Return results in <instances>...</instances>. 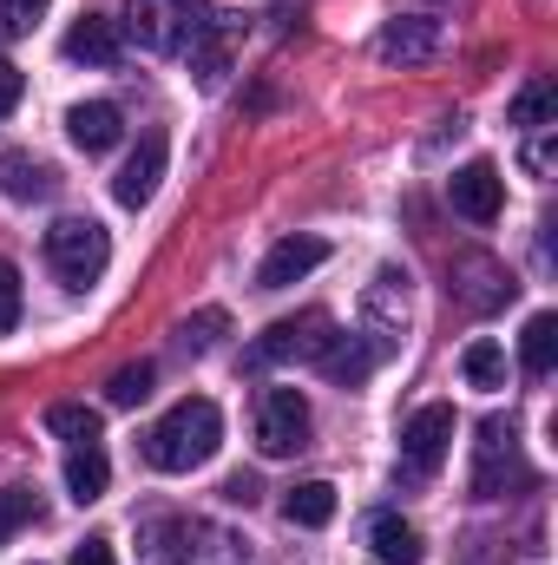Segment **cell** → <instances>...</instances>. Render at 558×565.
Returning <instances> with one entry per match:
<instances>
[{"mask_svg":"<svg viewBox=\"0 0 558 565\" xmlns=\"http://www.w3.org/2000/svg\"><path fill=\"white\" fill-rule=\"evenodd\" d=\"M46 427H53L66 447H93V440H99V408H86V402H53V408H46Z\"/></svg>","mask_w":558,"mask_h":565,"instance_id":"cell-25","label":"cell"},{"mask_svg":"<svg viewBox=\"0 0 558 565\" xmlns=\"http://www.w3.org/2000/svg\"><path fill=\"white\" fill-rule=\"evenodd\" d=\"M217 329H224V309H204V316H191V322L178 329V349H191V355H204V349L217 342Z\"/></svg>","mask_w":558,"mask_h":565,"instance_id":"cell-28","label":"cell"},{"mask_svg":"<svg viewBox=\"0 0 558 565\" xmlns=\"http://www.w3.org/2000/svg\"><path fill=\"white\" fill-rule=\"evenodd\" d=\"M20 93H26V79H20V66L13 60H0V119L20 106Z\"/></svg>","mask_w":558,"mask_h":565,"instance_id":"cell-31","label":"cell"},{"mask_svg":"<svg viewBox=\"0 0 558 565\" xmlns=\"http://www.w3.org/2000/svg\"><path fill=\"white\" fill-rule=\"evenodd\" d=\"M224 500H230V507H250V500H257V480H250V473H230V480H224Z\"/></svg>","mask_w":558,"mask_h":565,"instance_id":"cell-34","label":"cell"},{"mask_svg":"<svg viewBox=\"0 0 558 565\" xmlns=\"http://www.w3.org/2000/svg\"><path fill=\"white\" fill-rule=\"evenodd\" d=\"M447 198H453V211H460V217L493 224V217L506 211V178H500V164L473 158V164H460V171L447 178Z\"/></svg>","mask_w":558,"mask_h":565,"instance_id":"cell-10","label":"cell"},{"mask_svg":"<svg viewBox=\"0 0 558 565\" xmlns=\"http://www.w3.org/2000/svg\"><path fill=\"white\" fill-rule=\"evenodd\" d=\"M296 447H309V402H302V388H264V402H257V454L282 460Z\"/></svg>","mask_w":558,"mask_h":565,"instance_id":"cell-6","label":"cell"},{"mask_svg":"<svg viewBox=\"0 0 558 565\" xmlns=\"http://www.w3.org/2000/svg\"><path fill=\"white\" fill-rule=\"evenodd\" d=\"M26 520H40V500H33L26 487H0V546H7Z\"/></svg>","mask_w":558,"mask_h":565,"instance_id":"cell-27","label":"cell"},{"mask_svg":"<svg viewBox=\"0 0 558 565\" xmlns=\"http://www.w3.org/2000/svg\"><path fill=\"white\" fill-rule=\"evenodd\" d=\"M282 520H289V526H309V533L329 526V520H335V487H329V480L289 487V493H282Z\"/></svg>","mask_w":558,"mask_h":565,"instance_id":"cell-21","label":"cell"},{"mask_svg":"<svg viewBox=\"0 0 558 565\" xmlns=\"http://www.w3.org/2000/svg\"><path fill=\"white\" fill-rule=\"evenodd\" d=\"M164 158H171V139L164 132H144L132 145V158L119 164V178H112V198L126 204V211H144L151 204V191H158V178H164Z\"/></svg>","mask_w":558,"mask_h":565,"instance_id":"cell-11","label":"cell"},{"mask_svg":"<svg viewBox=\"0 0 558 565\" xmlns=\"http://www.w3.org/2000/svg\"><path fill=\"white\" fill-rule=\"evenodd\" d=\"M20 322V270L0 257V329H13Z\"/></svg>","mask_w":558,"mask_h":565,"instance_id":"cell-30","label":"cell"},{"mask_svg":"<svg viewBox=\"0 0 558 565\" xmlns=\"http://www.w3.org/2000/svg\"><path fill=\"white\" fill-rule=\"evenodd\" d=\"M106 487H112L106 447H99V440H93V447H73V454H66V493H73L79 507H93V500H106Z\"/></svg>","mask_w":558,"mask_h":565,"instance_id":"cell-17","label":"cell"},{"mask_svg":"<svg viewBox=\"0 0 558 565\" xmlns=\"http://www.w3.org/2000/svg\"><path fill=\"white\" fill-rule=\"evenodd\" d=\"M40 13H46V0H0V33L20 40V33L40 26Z\"/></svg>","mask_w":558,"mask_h":565,"instance_id":"cell-29","label":"cell"},{"mask_svg":"<svg viewBox=\"0 0 558 565\" xmlns=\"http://www.w3.org/2000/svg\"><path fill=\"white\" fill-rule=\"evenodd\" d=\"M460 375H466V388H480V395H500L506 388V349L500 342H466V355H460Z\"/></svg>","mask_w":558,"mask_h":565,"instance_id":"cell-23","label":"cell"},{"mask_svg":"<svg viewBox=\"0 0 558 565\" xmlns=\"http://www.w3.org/2000/svg\"><path fill=\"white\" fill-rule=\"evenodd\" d=\"M217 440H224L217 402L184 395L178 408H164V415L151 422V434H144V460H151L158 473H191V467H204V460L217 454Z\"/></svg>","mask_w":558,"mask_h":565,"instance_id":"cell-2","label":"cell"},{"mask_svg":"<svg viewBox=\"0 0 558 565\" xmlns=\"http://www.w3.org/2000/svg\"><path fill=\"white\" fill-rule=\"evenodd\" d=\"M230 46H237V26H230V13H211V20H204V33L184 46V53H191V73H197V86H217V79L230 73Z\"/></svg>","mask_w":558,"mask_h":565,"instance_id":"cell-14","label":"cell"},{"mask_svg":"<svg viewBox=\"0 0 558 565\" xmlns=\"http://www.w3.org/2000/svg\"><path fill=\"white\" fill-rule=\"evenodd\" d=\"M66 565H119V559H112V540H79Z\"/></svg>","mask_w":558,"mask_h":565,"instance_id":"cell-32","label":"cell"},{"mask_svg":"<svg viewBox=\"0 0 558 565\" xmlns=\"http://www.w3.org/2000/svg\"><path fill=\"white\" fill-rule=\"evenodd\" d=\"M329 335H335V322H329L322 309H302V316H282V322H270V329L257 335V349H250V362H257V369H277V362H315V355L329 349Z\"/></svg>","mask_w":558,"mask_h":565,"instance_id":"cell-5","label":"cell"},{"mask_svg":"<svg viewBox=\"0 0 558 565\" xmlns=\"http://www.w3.org/2000/svg\"><path fill=\"white\" fill-rule=\"evenodd\" d=\"M46 264L60 270V282H73V289L99 282L106 277V264H112V237H106V224H99V217H60V224L46 231Z\"/></svg>","mask_w":558,"mask_h":565,"instance_id":"cell-3","label":"cell"},{"mask_svg":"<svg viewBox=\"0 0 558 565\" xmlns=\"http://www.w3.org/2000/svg\"><path fill=\"white\" fill-rule=\"evenodd\" d=\"M526 171H533V178H546V171H552V132L526 145Z\"/></svg>","mask_w":558,"mask_h":565,"instance_id":"cell-33","label":"cell"},{"mask_svg":"<svg viewBox=\"0 0 558 565\" xmlns=\"http://www.w3.org/2000/svg\"><path fill=\"white\" fill-rule=\"evenodd\" d=\"M322 257H329V244H322V237H282L277 250L257 264V289H289V282L309 277Z\"/></svg>","mask_w":558,"mask_h":565,"instance_id":"cell-13","label":"cell"},{"mask_svg":"<svg viewBox=\"0 0 558 565\" xmlns=\"http://www.w3.org/2000/svg\"><path fill=\"white\" fill-rule=\"evenodd\" d=\"M453 408L447 402H427V408H415L408 415V427H401V460H408V473H433L447 454H453Z\"/></svg>","mask_w":558,"mask_h":565,"instance_id":"cell-8","label":"cell"},{"mask_svg":"<svg viewBox=\"0 0 558 565\" xmlns=\"http://www.w3.org/2000/svg\"><path fill=\"white\" fill-rule=\"evenodd\" d=\"M506 119H513V126H526V132H546V126L558 119V86H552V79H526V86L513 93Z\"/></svg>","mask_w":558,"mask_h":565,"instance_id":"cell-22","label":"cell"},{"mask_svg":"<svg viewBox=\"0 0 558 565\" xmlns=\"http://www.w3.org/2000/svg\"><path fill=\"white\" fill-rule=\"evenodd\" d=\"M526 480V460H519V434L506 422H486L480 440H473V493L480 500H500L506 487Z\"/></svg>","mask_w":558,"mask_h":565,"instance_id":"cell-7","label":"cell"},{"mask_svg":"<svg viewBox=\"0 0 558 565\" xmlns=\"http://www.w3.org/2000/svg\"><path fill=\"white\" fill-rule=\"evenodd\" d=\"M368 546H375V559L382 565H420V533L401 520V513H375Z\"/></svg>","mask_w":558,"mask_h":565,"instance_id":"cell-20","label":"cell"},{"mask_svg":"<svg viewBox=\"0 0 558 565\" xmlns=\"http://www.w3.org/2000/svg\"><path fill=\"white\" fill-rule=\"evenodd\" d=\"M66 139L79 145V151H112V145H119V106H112V99L73 106V113H66Z\"/></svg>","mask_w":558,"mask_h":565,"instance_id":"cell-16","label":"cell"},{"mask_svg":"<svg viewBox=\"0 0 558 565\" xmlns=\"http://www.w3.org/2000/svg\"><path fill=\"white\" fill-rule=\"evenodd\" d=\"M53 164H40V158H26V151H0V198H13V204H40V198H53Z\"/></svg>","mask_w":558,"mask_h":565,"instance_id":"cell-15","label":"cell"},{"mask_svg":"<svg viewBox=\"0 0 558 565\" xmlns=\"http://www.w3.org/2000/svg\"><path fill=\"white\" fill-rule=\"evenodd\" d=\"M513 289H519V282L506 277V264H500V257H486V250H460V257H453V296H460L466 309H480V316H486V309L513 302Z\"/></svg>","mask_w":558,"mask_h":565,"instance_id":"cell-9","label":"cell"},{"mask_svg":"<svg viewBox=\"0 0 558 565\" xmlns=\"http://www.w3.org/2000/svg\"><path fill=\"white\" fill-rule=\"evenodd\" d=\"M151 375H158L151 362H126V369L106 382V402H112V408H139L144 395H151Z\"/></svg>","mask_w":558,"mask_h":565,"instance_id":"cell-26","label":"cell"},{"mask_svg":"<svg viewBox=\"0 0 558 565\" xmlns=\"http://www.w3.org/2000/svg\"><path fill=\"white\" fill-rule=\"evenodd\" d=\"M440 46V26L433 20H420V13H401V20H388L382 26V60H401V66H415Z\"/></svg>","mask_w":558,"mask_h":565,"instance_id":"cell-18","label":"cell"},{"mask_svg":"<svg viewBox=\"0 0 558 565\" xmlns=\"http://www.w3.org/2000/svg\"><path fill=\"white\" fill-rule=\"evenodd\" d=\"M315 362H322V375H329L335 388H362V382L375 375L382 349H375L368 335H348V329H342V335H329V349H322Z\"/></svg>","mask_w":558,"mask_h":565,"instance_id":"cell-12","label":"cell"},{"mask_svg":"<svg viewBox=\"0 0 558 565\" xmlns=\"http://www.w3.org/2000/svg\"><path fill=\"white\" fill-rule=\"evenodd\" d=\"M204 7L197 0H132L126 13V33L139 40L144 53H184L197 33H204Z\"/></svg>","mask_w":558,"mask_h":565,"instance_id":"cell-4","label":"cell"},{"mask_svg":"<svg viewBox=\"0 0 558 565\" xmlns=\"http://www.w3.org/2000/svg\"><path fill=\"white\" fill-rule=\"evenodd\" d=\"M139 565H250L244 533L197 520V513H164L139 533Z\"/></svg>","mask_w":558,"mask_h":565,"instance_id":"cell-1","label":"cell"},{"mask_svg":"<svg viewBox=\"0 0 558 565\" xmlns=\"http://www.w3.org/2000/svg\"><path fill=\"white\" fill-rule=\"evenodd\" d=\"M519 362H526V375H552L558 369V316L552 309H539V316L526 322V335H519Z\"/></svg>","mask_w":558,"mask_h":565,"instance_id":"cell-24","label":"cell"},{"mask_svg":"<svg viewBox=\"0 0 558 565\" xmlns=\"http://www.w3.org/2000/svg\"><path fill=\"white\" fill-rule=\"evenodd\" d=\"M66 60H79V66H112V60H119V26L99 20V13H86V20L66 33Z\"/></svg>","mask_w":558,"mask_h":565,"instance_id":"cell-19","label":"cell"}]
</instances>
